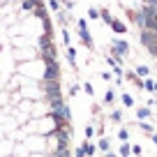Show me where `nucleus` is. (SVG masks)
I'll list each match as a JSON object with an SVG mask.
<instances>
[{"label":"nucleus","instance_id":"15","mask_svg":"<svg viewBox=\"0 0 157 157\" xmlns=\"http://www.w3.org/2000/svg\"><path fill=\"white\" fill-rule=\"evenodd\" d=\"M104 102H106V104H113V102H116V93H113L111 88H109L106 95H104Z\"/></svg>","mask_w":157,"mask_h":157},{"label":"nucleus","instance_id":"18","mask_svg":"<svg viewBox=\"0 0 157 157\" xmlns=\"http://www.w3.org/2000/svg\"><path fill=\"white\" fill-rule=\"evenodd\" d=\"M83 134H86V139H88V141H90V139H93V136H95V127H93V125H86V129H83Z\"/></svg>","mask_w":157,"mask_h":157},{"label":"nucleus","instance_id":"5","mask_svg":"<svg viewBox=\"0 0 157 157\" xmlns=\"http://www.w3.org/2000/svg\"><path fill=\"white\" fill-rule=\"evenodd\" d=\"M150 118H152V109L150 106L136 109V120H150Z\"/></svg>","mask_w":157,"mask_h":157},{"label":"nucleus","instance_id":"27","mask_svg":"<svg viewBox=\"0 0 157 157\" xmlns=\"http://www.w3.org/2000/svg\"><path fill=\"white\" fill-rule=\"evenodd\" d=\"M150 136H152V143L157 146V134H150Z\"/></svg>","mask_w":157,"mask_h":157},{"label":"nucleus","instance_id":"21","mask_svg":"<svg viewBox=\"0 0 157 157\" xmlns=\"http://www.w3.org/2000/svg\"><path fill=\"white\" fill-rule=\"evenodd\" d=\"M88 16H90V19H99V10L90 7V10H88Z\"/></svg>","mask_w":157,"mask_h":157},{"label":"nucleus","instance_id":"25","mask_svg":"<svg viewBox=\"0 0 157 157\" xmlns=\"http://www.w3.org/2000/svg\"><path fill=\"white\" fill-rule=\"evenodd\" d=\"M78 90H81V86H72V88H69V95H76Z\"/></svg>","mask_w":157,"mask_h":157},{"label":"nucleus","instance_id":"22","mask_svg":"<svg viewBox=\"0 0 157 157\" xmlns=\"http://www.w3.org/2000/svg\"><path fill=\"white\" fill-rule=\"evenodd\" d=\"M51 10H53V12H60V2H58V0H51Z\"/></svg>","mask_w":157,"mask_h":157},{"label":"nucleus","instance_id":"2","mask_svg":"<svg viewBox=\"0 0 157 157\" xmlns=\"http://www.w3.org/2000/svg\"><path fill=\"white\" fill-rule=\"evenodd\" d=\"M60 78V69H58V65H49V67H46V72H44V76H42V81H44V83H53V81H58Z\"/></svg>","mask_w":157,"mask_h":157},{"label":"nucleus","instance_id":"13","mask_svg":"<svg viewBox=\"0 0 157 157\" xmlns=\"http://www.w3.org/2000/svg\"><path fill=\"white\" fill-rule=\"evenodd\" d=\"M67 58H69V65L76 67V51H74L72 46H67Z\"/></svg>","mask_w":157,"mask_h":157},{"label":"nucleus","instance_id":"14","mask_svg":"<svg viewBox=\"0 0 157 157\" xmlns=\"http://www.w3.org/2000/svg\"><path fill=\"white\" fill-rule=\"evenodd\" d=\"M113 120V123H123V111H118V109H113L111 111V116H109Z\"/></svg>","mask_w":157,"mask_h":157},{"label":"nucleus","instance_id":"6","mask_svg":"<svg viewBox=\"0 0 157 157\" xmlns=\"http://www.w3.org/2000/svg\"><path fill=\"white\" fill-rule=\"evenodd\" d=\"M113 28V33H118V35H123V33H127V28H125V23L123 21H118V19H113L111 23H109Z\"/></svg>","mask_w":157,"mask_h":157},{"label":"nucleus","instance_id":"7","mask_svg":"<svg viewBox=\"0 0 157 157\" xmlns=\"http://www.w3.org/2000/svg\"><path fill=\"white\" fill-rule=\"evenodd\" d=\"M97 148H99V150H102V152H109V150H111V139L102 136V139H99V141H97Z\"/></svg>","mask_w":157,"mask_h":157},{"label":"nucleus","instance_id":"19","mask_svg":"<svg viewBox=\"0 0 157 157\" xmlns=\"http://www.w3.org/2000/svg\"><path fill=\"white\" fill-rule=\"evenodd\" d=\"M83 93L93 97V95H95V88H93V83H83Z\"/></svg>","mask_w":157,"mask_h":157},{"label":"nucleus","instance_id":"4","mask_svg":"<svg viewBox=\"0 0 157 157\" xmlns=\"http://www.w3.org/2000/svg\"><path fill=\"white\" fill-rule=\"evenodd\" d=\"M44 90H46V99H49V102L60 99V86H58V81H53V83H44Z\"/></svg>","mask_w":157,"mask_h":157},{"label":"nucleus","instance_id":"20","mask_svg":"<svg viewBox=\"0 0 157 157\" xmlns=\"http://www.w3.org/2000/svg\"><path fill=\"white\" fill-rule=\"evenodd\" d=\"M74 157H86V150H83V146H76V148H74Z\"/></svg>","mask_w":157,"mask_h":157},{"label":"nucleus","instance_id":"12","mask_svg":"<svg viewBox=\"0 0 157 157\" xmlns=\"http://www.w3.org/2000/svg\"><path fill=\"white\" fill-rule=\"evenodd\" d=\"M129 152H132V146H129V143H123V146L118 148V155L120 157H129Z\"/></svg>","mask_w":157,"mask_h":157},{"label":"nucleus","instance_id":"10","mask_svg":"<svg viewBox=\"0 0 157 157\" xmlns=\"http://www.w3.org/2000/svg\"><path fill=\"white\" fill-rule=\"evenodd\" d=\"M143 90H148V93H155V81H152L150 76L148 78H143V86H141Z\"/></svg>","mask_w":157,"mask_h":157},{"label":"nucleus","instance_id":"1","mask_svg":"<svg viewBox=\"0 0 157 157\" xmlns=\"http://www.w3.org/2000/svg\"><path fill=\"white\" fill-rule=\"evenodd\" d=\"M111 49H113V56H118V58H123V56L129 53V44L125 42V39H113Z\"/></svg>","mask_w":157,"mask_h":157},{"label":"nucleus","instance_id":"16","mask_svg":"<svg viewBox=\"0 0 157 157\" xmlns=\"http://www.w3.org/2000/svg\"><path fill=\"white\" fill-rule=\"evenodd\" d=\"M139 127H141L146 134H155V132H152V125H148L146 120H139Z\"/></svg>","mask_w":157,"mask_h":157},{"label":"nucleus","instance_id":"9","mask_svg":"<svg viewBox=\"0 0 157 157\" xmlns=\"http://www.w3.org/2000/svg\"><path fill=\"white\" fill-rule=\"evenodd\" d=\"M134 74H136L139 78H148V76H150V67H146V65H139Z\"/></svg>","mask_w":157,"mask_h":157},{"label":"nucleus","instance_id":"23","mask_svg":"<svg viewBox=\"0 0 157 157\" xmlns=\"http://www.w3.org/2000/svg\"><path fill=\"white\" fill-rule=\"evenodd\" d=\"M132 152H134V155H139V157H141V146H136V143H134V146H132Z\"/></svg>","mask_w":157,"mask_h":157},{"label":"nucleus","instance_id":"3","mask_svg":"<svg viewBox=\"0 0 157 157\" xmlns=\"http://www.w3.org/2000/svg\"><path fill=\"white\" fill-rule=\"evenodd\" d=\"M78 35H81V42H83L86 46H93V37H90V33H88V25H86V21L83 19H78Z\"/></svg>","mask_w":157,"mask_h":157},{"label":"nucleus","instance_id":"17","mask_svg":"<svg viewBox=\"0 0 157 157\" xmlns=\"http://www.w3.org/2000/svg\"><path fill=\"white\" fill-rule=\"evenodd\" d=\"M118 139H120V141H123V143H129V132H127V129H120V132H118Z\"/></svg>","mask_w":157,"mask_h":157},{"label":"nucleus","instance_id":"24","mask_svg":"<svg viewBox=\"0 0 157 157\" xmlns=\"http://www.w3.org/2000/svg\"><path fill=\"white\" fill-rule=\"evenodd\" d=\"M63 42H65V46H69V33L67 30H63Z\"/></svg>","mask_w":157,"mask_h":157},{"label":"nucleus","instance_id":"28","mask_svg":"<svg viewBox=\"0 0 157 157\" xmlns=\"http://www.w3.org/2000/svg\"><path fill=\"white\" fill-rule=\"evenodd\" d=\"M155 93H157V81H155Z\"/></svg>","mask_w":157,"mask_h":157},{"label":"nucleus","instance_id":"26","mask_svg":"<svg viewBox=\"0 0 157 157\" xmlns=\"http://www.w3.org/2000/svg\"><path fill=\"white\" fill-rule=\"evenodd\" d=\"M104 157H118V155H116L113 150H109V152H104Z\"/></svg>","mask_w":157,"mask_h":157},{"label":"nucleus","instance_id":"8","mask_svg":"<svg viewBox=\"0 0 157 157\" xmlns=\"http://www.w3.org/2000/svg\"><path fill=\"white\" fill-rule=\"evenodd\" d=\"M83 150H86V157H95V150H97V146H95L93 141H83Z\"/></svg>","mask_w":157,"mask_h":157},{"label":"nucleus","instance_id":"11","mask_svg":"<svg viewBox=\"0 0 157 157\" xmlns=\"http://www.w3.org/2000/svg\"><path fill=\"white\" fill-rule=\"evenodd\" d=\"M120 99H123V104H125L127 109H132V106H134V97H132L129 93H123V95H120Z\"/></svg>","mask_w":157,"mask_h":157}]
</instances>
